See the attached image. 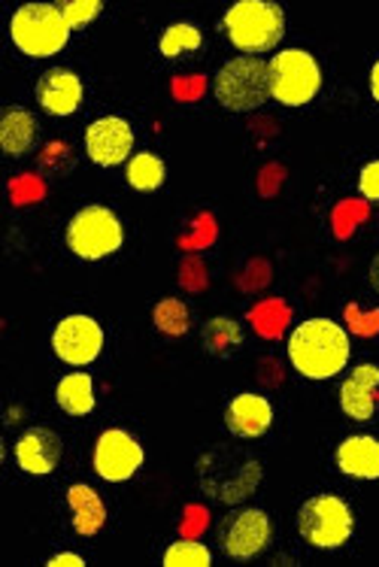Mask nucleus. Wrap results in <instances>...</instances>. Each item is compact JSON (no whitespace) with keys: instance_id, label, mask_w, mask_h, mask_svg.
<instances>
[{"instance_id":"obj_1","label":"nucleus","mask_w":379,"mask_h":567,"mask_svg":"<svg viewBox=\"0 0 379 567\" xmlns=\"http://www.w3.org/2000/svg\"><path fill=\"white\" fill-rule=\"evenodd\" d=\"M288 361L307 380H331L349 361V334L331 319H307L288 337Z\"/></svg>"},{"instance_id":"obj_2","label":"nucleus","mask_w":379,"mask_h":567,"mask_svg":"<svg viewBox=\"0 0 379 567\" xmlns=\"http://www.w3.org/2000/svg\"><path fill=\"white\" fill-rule=\"evenodd\" d=\"M262 464L231 446H216L197 462L201 488L218 504H243L253 498L255 488L262 486Z\"/></svg>"},{"instance_id":"obj_3","label":"nucleus","mask_w":379,"mask_h":567,"mask_svg":"<svg viewBox=\"0 0 379 567\" xmlns=\"http://www.w3.org/2000/svg\"><path fill=\"white\" fill-rule=\"evenodd\" d=\"M222 28L228 34L231 47L240 49L243 55L258 59L262 52L274 49L283 40L286 16H283V7L270 0H240L225 12Z\"/></svg>"},{"instance_id":"obj_4","label":"nucleus","mask_w":379,"mask_h":567,"mask_svg":"<svg viewBox=\"0 0 379 567\" xmlns=\"http://www.w3.org/2000/svg\"><path fill=\"white\" fill-rule=\"evenodd\" d=\"M12 43L31 59H49L68 47L70 24L58 3H24L10 22Z\"/></svg>"},{"instance_id":"obj_5","label":"nucleus","mask_w":379,"mask_h":567,"mask_svg":"<svg viewBox=\"0 0 379 567\" xmlns=\"http://www.w3.org/2000/svg\"><path fill=\"white\" fill-rule=\"evenodd\" d=\"M216 101L231 113H249L267 104L270 94V64L255 55L225 61V68L216 73Z\"/></svg>"},{"instance_id":"obj_6","label":"nucleus","mask_w":379,"mask_h":567,"mask_svg":"<svg viewBox=\"0 0 379 567\" xmlns=\"http://www.w3.org/2000/svg\"><path fill=\"white\" fill-rule=\"evenodd\" d=\"M352 509L337 495H313L298 509V532L310 546L337 549L352 537Z\"/></svg>"},{"instance_id":"obj_7","label":"nucleus","mask_w":379,"mask_h":567,"mask_svg":"<svg viewBox=\"0 0 379 567\" xmlns=\"http://www.w3.org/2000/svg\"><path fill=\"white\" fill-rule=\"evenodd\" d=\"M322 92V68L304 49H283L270 61V94L279 104L304 106Z\"/></svg>"},{"instance_id":"obj_8","label":"nucleus","mask_w":379,"mask_h":567,"mask_svg":"<svg viewBox=\"0 0 379 567\" xmlns=\"http://www.w3.org/2000/svg\"><path fill=\"white\" fill-rule=\"evenodd\" d=\"M125 244V228L115 219L113 209L85 207L68 225L70 252L80 255L82 261H101Z\"/></svg>"},{"instance_id":"obj_9","label":"nucleus","mask_w":379,"mask_h":567,"mask_svg":"<svg viewBox=\"0 0 379 567\" xmlns=\"http://www.w3.org/2000/svg\"><path fill=\"white\" fill-rule=\"evenodd\" d=\"M270 537H274L270 516L258 507L234 509L218 528V546L234 561H249V558L262 556L270 544Z\"/></svg>"},{"instance_id":"obj_10","label":"nucleus","mask_w":379,"mask_h":567,"mask_svg":"<svg viewBox=\"0 0 379 567\" xmlns=\"http://www.w3.org/2000/svg\"><path fill=\"white\" fill-rule=\"evenodd\" d=\"M143 458V446L122 429H106L94 443V471L106 483H127L140 471Z\"/></svg>"},{"instance_id":"obj_11","label":"nucleus","mask_w":379,"mask_h":567,"mask_svg":"<svg viewBox=\"0 0 379 567\" xmlns=\"http://www.w3.org/2000/svg\"><path fill=\"white\" fill-rule=\"evenodd\" d=\"M52 349L68 364H92L104 352V328L92 316H68L58 322Z\"/></svg>"},{"instance_id":"obj_12","label":"nucleus","mask_w":379,"mask_h":567,"mask_svg":"<svg viewBox=\"0 0 379 567\" xmlns=\"http://www.w3.org/2000/svg\"><path fill=\"white\" fill-rule=\"evenodd\" d=\"M85 150L89 158L101 167H115L127 162V155L134 150V131L125 118L104 116L89 125L85 131Z\"/></svg>"},{"instance_id":"obj_13","label":"nucleus","mask_w":379,"mask_h":567,"mask_svg":"<svg viewBox=\"0 0 379 567\" xmlns=\"http://www.w3.org/2000/svg\"><path fill=\"white\" fill-rule=\"evenodd\" d=\"M225 425L234 437H243V441L265 437L274 425V406L262 394H237L225 410Z\"/></svg>"},{"instance_id":"obj_14","label":"nucleus","mask_w":379,"mask_h":567,"mask_svg":"<svg viewBox=\"0 0 379 567\" xmlns=\"http://www.w3.org/2000/svg\"><path fill=\"white\" fill-rule=\"evenodd\" d=\"M37 101L52 116H73L82 106V80L73 70H47L37 82Z\"/></svg>"},{"instance_id":"obj_15","label":"nucleus","mask_w":379,"mask_h":567,"mask_svg":"<svg viewBox=\"0 0 379 567\" xmlns=\"http://www.w3.org/2000/svg\"><path fill=\"white\" fill-rule=\"evenodd\" d=\"M61 462V437L49 429H28L16 441V464L24 474L47 476Z\"/></svg>"},{"instance_id":"obj_16","label":"nucleus","mask_w":379,"mask_h":567,"mask_svg":"<svg viewBox=\"0 0 379 567\" xmlns=\"http://www.w3.org/2000/svg\"><path fill=\"white\" fill-rule=\"evenodd\" d=\"M379 404V368L377 364H358L340 385V410L346 416L365 422L377 413Z\"/></svg>"},{"instance_id":"obj_17","label":"nucleus","mask_w":379,"mask_h":567,"mask_svg":"<svg viewBox=\"0 0 379 567\" xmlns=\"http://www.w3.org/2000/svg\"><path fill=\"white\" fill-rule=\"evenodd\" d=\"M337 467L340 474L356 480H379V441L368 434L346 437L337 446Z\"/></svg>"},{"instance_id":"obj_18","label":"nucleus","mask_w":379,"mask_h":567,"mask_svg":"<svg viewBox=\"0 0 379 567\" xmlns=\"http://www.w3.org/2000/svg\"><path fill=\"white\" fill-rule=\"evenodd\" d=\"M68 507L73 519V532L82 537H94L106 525V504L104 498L85 483L68 488Z\"/></svg>"},{"instance_id":"obj_19","label":"nucleus","mask_w":379,"mask_h":567,"mask_svg":"<svg viewBox=\"0 0 379 567\" xmlns=\"http://www.w3.org/2000/svg\"><path fill=\"white\" fill-rule=\"evenodd\" d=\"M37 140V118L22 110V106H10L3 118H0V146L7 155H24L34 146Z\"/></svg>"},{"instance_id":"obj_20","label":"nucleus","mask_w":379,"mask_h":567,"mask_svg":"<svg viewBox=\"0 0 379 567\" xmlns=\"http://www.w3.org/2000/svg\"><path fill=\"white\" fill-rule=\"evenodd\" d=\"M58 406L68 416H89L94 410V385L89 373H70L58 382Z\"/></svg>"},{"instance_id":"obj_21","label":"nucleus","mask_w":379,"mask_h":567,"mask_svg":"<svg viewBox=\"0 0 379 567\" xmlns=\"http://www.w3.org/2000/svg\"><path fill=\"white\" fill-rule=\"evenodd\" d=\"M204 347H207L216 359H228V355H234V352L243 347V328L234 322V319H225V316L209 319V322L204 324Z\"/></svg>"},{"instance_id":"obj_22","label":"nucleus","mask_w":379,"mask_h":567,"mask_svg":"<svg viewBox=\"0 0 379 567\" xmlns=\"http://www.w3.org/2000/svg\"><path fill=\"white\" fill-rule=\"evenodd\" d=\"M127 183H131V188L146 192V195L155 192V188H162L164 162L158 155H152V152H140V155H134L127 162Z\"/></svg>"},{"instance_id":"obj_23","label":"nucleus","mask_w":379,"mask_h":567,"mask_svg":"<svg viewBox=\"0 0 379 567\" xmlns=\"http://www.w3.org/2000/svg\"><path fill=\"white\" fill-rule=\"evenodd\" d=\"M201 47H204V37H201L195 24L188 22L171 24L162 34V43H158L164 59H183V55H192Z\"/></svg>"},{"instance_id":"obj_24","label":"nucleus","mask_w":379,"mask_h":567,"mask_svg":"<svg viewBox=\"0 0 379 567\" xmlns=\"http://www.w3.org/2000/svg\"><path fill=\"white\" fill-rule=\"evenodd\" d=\"M213 556L204 544L195 540H176L164 553V567H209Z\"/></svg>"},{"instance_id":"obj_25","label":"nucleus","mask_w":379,"mask_h":567,"mask_svg":"<svg viewBox=\"0 0 379 567\" xmlns=\"http://www.w3.org/2000/svg\"><path fill=\"white\" fill-rule=\"evenodd\" d=\"M155 324H158V331H164L167 337H183L188 331V324H192V316L185 310L183 301H176V298H167L155 307Z\"/></svg>"},{"instance_id":"obj_26","label":"nucleus","mask_w":379,"mask_h":567,"mask_svg":"<svg viewBox=\"0 0 379 567\" xmlns=\"http://www.w3.org/2000/svg\"><path fill=\"white\" fill-rule=\"evenodd\" d=\"M61 12H64V19H68L70 31H80L85 24H92L101 10H104V3L101 0H64V3H58Z\"/></svg>"},{"instance_id":"obj_27","label":"nucleus","mask_w":379,"mask_h":567,"mask_svg":"<svg viewBox=\"0 0 379 567\" xmlns=\"http://www.w3.org/2000/svg\"><path fill=\"white\" fill-rule=\"evenodd\" d=\"M358 192L368 200H379V162L365 164V171L358 176Z\"/></svg>"},{"instance_id":"obj_28","label":"nucleus","mask_w":379,"mask_h":567,"mask_svg":"<svg viewBox=\"0 0 379 567\" xmlns=\"http://www.w3.org/2000/svg\"><path fill=\"white\" fill-rule=\"evenodd\" d=\"M49 567H85V558L73 556V553H61V556L49 558Z\"/></svg>"},{"instance_id":"obj_29","label":"nucleus","mask_w":379,"mask_h":567,"mask_svg":"<svg viewBox=\"0 0 379 567\" xmlns=\"http://www.w3.org/2000/svg\"><path fill=\"white\" fill-rule=\"evenodd\" d=\"M370 94H373V101L379 104V61L373 64V70H370Z\"/></svg>"},{"instance_id":"obj_30","label":"nucleus","mask_w":379,"mask_h":567,"mask_svg":"<svg viewBox=\"0 0 379 567\" xmlns=\"http://www.w3.org/2000/svg\"><path fill=\"white\" fill-rule=\"evenodd\" d=\"M370 286H373V289H377V295H379V255L373 258V265H370Z\"/></svg>"}]
</instances>
